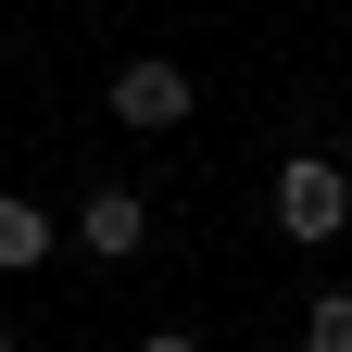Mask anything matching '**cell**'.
Listing matches in <instances>:
<instances>
[{"label": "cell", "instance_id": "cell-8", "mask_svg": "<svg viewBox=\"0 0 352 352\" xmlns=\"http://www.w3.org/2000/svg\"><path fill=\"white\" fill-rule=\"evenodd\" d=\"M340 164H352V139H340Z\"/></svg>", "mask_w": 352, "mask_h": 352}, {"label": "cell", "instance_id": "cell-2", "mask_svg": "<svg viewBox=\"0 0 352 352\" xmlns=\"http://www.w3.org/2000/svg\"><path fill=\"white\" fill-rule=\"evenodd\" d=\"M189 113H201V88H189V63H164V51H139V63H113V126H139V139H176Z\"/></svg>", "mask_w": 352, "mask_h": 352}, {"label": "cell", "instance_id": "cell-5", "mask_svg": "<svg viewBox=\"0 0 352 352\" xmlns=\"http://www.w3.org/2000/svg\"><path fill=\"white\" fill-rule=\"evenodd\" d=\"M302 352H352V289H315V302H302Z\"/></svg>", "mask_w": 352, "mask_h": 352}, {"label": "cell", "instance_id": "cell-4", "mask_svg": "<svg viewBox=\"0 0 352 352\" xmlns=\"http://www.w3.org/2000/svg\"><path fill=\"white\" fill-rule=\"evenodd\" d=\"M25 264H51V214L25 189H0V277H25Z\"/></svg>", "mask_w": 352, "mask_h": 352}, {"label": "cell", "instance_id": "cell-7", "mask_svg": "<svg viewBox=\"0 0 352 352\" xmlns=\"http://www.w3.org/2000/svg\"><path fill=\"white\" fill-rule=\"evenodd\" d=\"M0 352H13V327H0Z\"/></svg>", "mask_w": 352, "mask_h": 352}, {"label": "cell", "instance_id": "cell-3", "mask_svg": "<svg viewBox=\"0 0 352 352\" xmlns=\"http://www.w3.org/2000/svg\"><path fill=\"white\" fill-rule=\"evenodd\" d=\"M139 239H151V201H139V189H88V201H76V252H101V264H126Z\"/></svg>", "mask_w": 352, "mask_h": 352}, {"label": "cell", "instance_id": "cell-1", "mask_svg": "<svg viewBox=\"0 0 352 352\" xmlns=\"http://www.w3.org/2000/svg\"><path fill=\"white\" fill-rule=\"evenodd\" d=\"M340 227H352V164H340V151H289V164H277V239L327 252Z\"/></svg>", "mask_w": 352, "mask_h": 352}, {"label": "cell", "instance_id": "cell-6", "mask_svg": "<svg viewBox=\"0 0 352 352\" xmlns=\"http://www.w3.org/2000/svg\"><path fill=\"white\" fill-rule=\"evenodd\" d=\"M139 352H201V340H189V327H151V340H139Z\"/></svg>", "mask_w": 352, "mask_h": 352}]
</instances>
